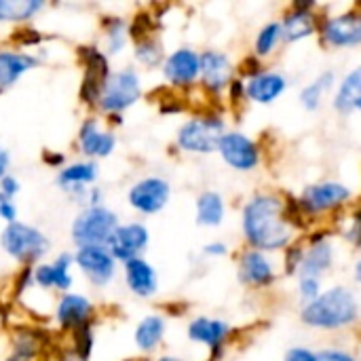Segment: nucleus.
<instances>
[{
  "mask_svg": "<svg viewBox=\"0 0 361 361\" xmlns=\"http://www.w3.org/2000/svg\"><path fill=\"white\" fill-rule=\"evenodd\" d=\"M241 228L250 247L258 252L288 250L294 237V224L288 218V207L273 192H258L245 203Z\"/></svg>",
  "mask_w": 361,
  "mask_h": 361,
  "instance_id": "nucleus-1",
  "label": "nucleus"
},
{
  "mask_svg": "<svg viewBox=\"0 0 361 361\" xmlns=\"http://www.w3.org/2000/svg\"><path fill=\"white\" fill-rule=\"evenodd\" d=\"M360 302L355 294L345 286H334L319 294L313 302L305 305L300 319L315 330H343L357 322Z\"/></svg>",
  "mask_w": 361,
  "mask_h": 361,
  "instance_id": "nucleus-2",
  "label": "nucleus"
},
{
  "mask_svg": "<svg viewBox=\"0 0 361 361\" xmlns=\"http://www.w3.org/2000/svg\"><path fill=\"white\" fill-rule=\"evenodd\" d=\"M0 247L15 262L32 267V264H36L38 260L44 258V254L49 252L51 243H49V237L40 228L17 220V222L6 224L2 228V233H0Z\"/></svg>",
  "mask_w": 361,
  "mask_h": 361,
  "instance_id": "nucleus-3",
  "label": "nucleus"
},
{
  "mask_svg": "<svg viewBox=\"0 0 361 361\" xmlns=\"http://www.w3.org/2000/svg\"><path fill=\"white\" fill-rule=\"evenodd\" d=\"M118 224H121L118 216L110 207L106 205L85 207L76 214L70 228V237L76 250L91 247V245H108Z\"/></svg>",
  "mask_w": 361,
  "mask_h": 361,
  "instance_id": "nucleus-4",
  "label": "nucleus"
},
{
  "mask_svg": "<svg viewBox=\"0 0 361 361\" xmlns=\"http://www.w3.org/2000/svg\"><path fill=\"white\" fill-rule=\"evenodd\" d=\"M142 97V80L135 68L127 66L121 70H114L99 95L97 110L106 116H121L125 110H129L137 99Z\"/></svg>",
  "mask_w": 361,
  "mask_h": 361,
  "instance_id": "nucleus-5",
  "label": "nucleus"
},
{
  "mask_svg": "<svg viewBox=\"0 0 361 361\" xmlns=\"http://www.w3.org/2000/svg\"><path fill=\"white\" fill-rule=\"evenodd\" d=\"M226 133V123L220 114H199L188 118L176 135V144L184 152L212 154L218 152V144Z\"/></svg>",
  "mask_w": 361,
  "mask_h": 361,
  "instance_id": "nucleus-6",
  "label": "nucleus"
},
{
  "mask_svg": "<svg viewBox=\"0 0 361 361\" xmlns=\"http://www.w3.org/2000/svg\"><path fill=\"white\" fill-rule=\"evenodd\" d=\"M78 57L82 61L80 99L91 108H97L102 89H104L108 76L112 74L108 55L95 44H82V47H78Z\"/></svg>",
  "mask_w": 361,
  "mask_h": 361,
  "instance_id": "nucleus-7",
  "label": "nucleus"
},
{
  "mask_svg": "<svg viewBox=\"0 0 361 361\" xmlns=\"http://www.w3.org/2000/svg\"><path fill=\"white\" fill-rule=\"evenodd\" d=\"M319 36L324 44L334 49L361 44V4H355L341 15L319 19Z\"/></svg>",
  "mask_w": 361,
  "mask_h": 361,
  "instance_id": "nucleus-8",
  "label": "nucleus"
},
{
  "mask_svg": "<svg viewBox=\"0 0 361 361\" xmlns=\"http://www.w3.org/2000/svg\"><path fill=\"white\" fill-rule=\"evenodd\" d=\"M171 199V184L161 176H146L131 184L127 190V203L144 216H154L167 207Z\"/></svg>",
  "mask_w": 361,
  "mask_h": 361,
  "instance_id": "nucleus-9",
  "label": "nucleus"
},
{
  "mask_svg": "<svg viewBox=\"0 0 361 361\" xmlns=\"http://www.w3.org/2000/svg\"><path fill=\"white\" fill-rule=\"evenodd\" d=\"M349 199H351L349 186L341 182H319L305 188V192L298 199V207L307 218H311V216H322L341 209L345 203H349Z\"/></svg>",
  "mask_w": 361,
  "mask_h": 361,
  "instance_id": "nucleus-10",
  "label": "nucleus"
},
{
  "mask_svg": "<svg viewBox=\"0 0 361 361\" xmlns=\"http://www.w3.org/2000/svg\"><path fill=\"white\" fill-rule=\"evenodd\" d=\"M218 152L235 171H252L260 165L258 144L241 131H226L218 144Z\"/></svg>",
  "mask_w": 361,
  "mask_h": 361,
  "instance_id": "nucleus-11",
  "label": "nucleus"
},
{
  "mask_svg": "<svg viewBox=\"0 0 361 361\" xmlns=\"http://www.w3.org/2000/svg\"><path fill=\"white\" fill-rule=\"evenodd\" d=\"M74 264L97 288L108 286L116 275V260L106 245L78 247L74 252Z\"/></svg>",
  "mask_w": 361,
  "mask_h": 361,
  "instance_id": "nucleus-12",
  "label": "nucleus"
},
{
  "mask_svg": "<svg viewBox=\"0 0 361 361\" xmlns=\"http://www.w3.org/2000/svg\"><path fill=\"white\" fill-rule=\"evenodd\" d=\"M163 76L176 89L192 87L201 76V53L190 47L171 51L163 61Z\"/></svg>",
  "mask_w": 361,
  "mask_h": 361,
  "instance_id": "nucleus-13",
  "label": "nucleus"
},
{
  "mask_svg": "<svg viewBox=\"0 0 361 361\" xmlns=\"http://www.w3.org/2000/svg\"><path fill=\"white\" fill-rule=\"evenodd\" d=\"M203 89L212 95H220L228 91L231 82L235 80V66L231 57L222 51L207 49L201 53V76Z\"/></svg>",
  "mask_w": 361,
  "mask_h": 361,
  "instance_id": "nucleus-14",
  "label": "nucleus"
},
{
  "mask_svg": "<svg viewBox=\"0 0 361 361\" xmlns=\"http://www.w3.org/2000/svg\"><path fill=\"white\" fill-rule=\"evenodd\" d=\"M150 243V233L142 222H127L118 224L114 231L110 243L106 245L116 262H129L133 258H142V252H146Z\"/></svg>",
  "mask_w": 361,
  "mask_h": 361,
  "instance_id": "nucleus-15",
  "label": "nucleus"
},
{
  "mask_svg": "<svg viewBox=\"0 0 361 361\" xmlns=\"http://www.w3.org/2000/svg\"><path fill=\"white\" fill-rule=\"evenodd\" d=\"M237 275L243 286L254 290L271 288L277 281V271L273 260L267 256V252H258V250H247L239 256Z\"/></svg>",
  "mask_w": 361,
  "mask_h": 361,
  "instance_id": "nucleus-16",
  "label": "nucleus"
},
{
  "mask_svg": "<svg viewBox=\"0 0 361 361\" xmlns=\"http://www.w3.org/2000/svg\"><path fill=\"white\" fill-rule=\"evenodd\" d=\"M99 176V167L95 161H74L66 167H61L55 176L57 186L68 192L72 199L76 201H87V192H89V184H93Z\"/></svg>",
  "mask_w": 361,
  "mask_h": 361,
  "instance_id": "nucleus-17",
  "label": "nucleus"
},
{
  "mask_svg": "<svg viewBox=\"0 0 361 361\" xmlns=\"http://www.w3.org/2000/svg\"><path fill=\"white\" fill-rule=\"evenodd\" d=\"M72 264H74V254L61 252L53 262L34 267V271H32L34 283L42 290H59V292L68 294V290L74 283V277L70 271Z\"/></svg>",
  "mask_w": 361,
  "mask_h": 361,
  "instance_id": "nucleus-18",
  "label": "nucleus"
},
{
  "mask_svg": "<svg viewBox=\"0 0 361 361\" xmlns=\"http://www.w3.org/2000/svg\"><path fill=\"white\" fill-rule=\"evenodd\" d=\"M78 148L89 161L106 159L116 148V135L99 127L97 118H85L78 129Z\"/></svg>",
  "mask_w": 361,
  "mask_h": 361,
  "instance_id": "nucleus-19",
  "label": "nucleus"
},
{
  "mask_svg": "<svg viewBox=\"0 0 361 361\" xmlns=\"http://www.w3.org/2000/svg\"><path fill=\"white\" fill-rule=\"evenodd\" d=\"M93 302L82 296V294H63L57 300L55 307V319L59 324V328L68 330V332H76L78 328H85L91 324L93 319Z\"/></svg>",
  "mask_w": 361,
  "mask_h": 361,
  "instance_id": "nucleus-20",
  "label": "nucleus"
},
{
  "mask_svg": "<svg viewBox=\"0 0 361 361\" xmlns=\"http://www.w3.org/2000/svg\"><path fill=\"white\" fill-rule=\"evenodd\" d=\"M188 341L207 347L216 357L231 336V326L216 317H195L186 328Z\"/></svg>",
  "mask_w": 361,
  "mask_h": 361,
  "instance_id": "nucleus-21",
  "label": "nucleus"
},
{
  "mask_svg": "<svg viewBox=\"0 0 361 361\" xmlns=\"http://www.w3.org/2000/svg\"><path fill=\"white\" fill-rule=\"evenodd\" d=\"M313 2L290 6V11L281 19V32L286 42H298L319 32V17L313 13Z\"/></svg>",
  "mask_w": 361,
  "mask_h": 361,
  "instance_id": "nucleus-22",
  "label": "nucleus"
},
{
  "mask_svg": "<svg viewBox=\"0 0 361 361\" xmlns=\"http://www.w3.org/2000/svg\"><path fill=\"white\" fill-rule=\"evenodd\" d=\"M286 89H288V80L277 70H262L260 74L252 76L245 82L247 99H252L256 104H264V106L273 104L277 97H281Z\"/></svg>",
  "mask_w": 361,
  "mask_h": 361,
  "instance_id": "nucleus-23",
  "label": "nucleus"
},
{
  "mask_svg": "<svg viewBox=\"0 0 361 361\" xmlns=\"http://www.w3.org/2000/svg\"><path fill=\"white\" fill-rule=\"evenodd\" d=\"M123 273H125V283H127L131 294H135L140 298H150L157 294L159 277H157L154 267L148 260L133 258V260L123 264Z\"/></svg>",
  "mask_w": 361,
  "mask_h": 361,
  "instance_id": "nucleus-24",
  "label": "nucleus"
},
{
  "mask_svg": "<svg viewBox=\"0 0 361 361\" xmlns=\"http://www.w3.org/2000/svg\"><path fill=\"white\" fill-rule=\"evenodd\" d=\"M334 264V247L328 239L324 237H313L309 239V247L305 250L298 275L300 277H313L322 279V275Z\"/></svg>",
  "mask_w": 361,
  "mask_h": 361,
  "instance_id": "nucleus-25",
  "label": "nucleus"
},
{
  "mask_svg": "<svg viewBox=\"0 0 361 361\" xmlns=\"http://www.w3.org/2000/svg\"><path fill=\"white\" fill-rule=\"evenodd\" d=\"M40 59L32 53L15 51V49H0V93L11 89L19 78L34 70Z\"/></svg>",
  "mask_w": 361,
  "mask_h": 361,
  "instance_id": "nucleus-26",
  "label": "nucleus"
},
{
  "mask_svg": "<svg viewBox=\"0 0 361 361\" xmlns=\"http://www.w3.org/2000/svg\"><path fill=\"white\" fill-rule=\"evenodd\" d=\"M334 110L341 114H351L361 110V66L353 68L341 80L334 95Z\"/></svg>",
  "mask_w": 361,
  "mask_h": 361,
  "instance_id": "nucleus-27",
  "label": "nucleus"
},
{
  "mask_svg": "<svg viewBox=\"0 0 361 361\" xmlns=\"http://www.w3.org/2000/svg\"><path fill=\"white\" fill-rule=\"evenodd\" d=\"M165 330H167V322L163 315H148L144 317L135 332H133V341H135V347L142 351V353H152L157 351V347L163 343V336H165Z\"/></svg>",
  "mask_w": 361,
  "mask_h": 361,
  "instance_id": "nucleus-28",
  "label": "nucleus"
},
{
  "mask_svg": "<svg viewBox=\"0 0 361 361\" xmlns=\"http://www.w3.org/2000/svg\"><path fill=\"white\" fill-rule=\"evenodd\" d=\"M226 214V205L220 192L216 190H205L197 199V224L199 226H220Z\"/></svg>",
  "mask_w": 361,
  "mask_h": 361,
  "instance_id": "nucleus-29",
  "label": "nucleus"
},
{
  "mask_svg": "<svg viewBox=\"0 0 361 361\" xmlns=\"http://www.w3.org/2000/svg\"><path fill=\"white\" fill-rule=\"evenodd\" d=\"M44 6L42 0H0V21L21 23L36 17V13Z\"/></svg>",
  "mask_w": 361,
  "mask_h": 361,
  "instance_id": "nucleus-30",
  "label": "nucleus"
},
{
  "mask_svg": "<svg viewBox=\"0 0 361 361\" xmlns=\"http://www.w3.org/2000/svg\"><path fill=\"white\" fill-rule=\"evenodd\" d=\"M334 78H336V74H334L332 70H328V72H322L315 80H311V82L300 91V104H302V108H305V110H311V112L317 110V108L322 106L324 93L332 89Z\"/></svg>",
  "mask_w": 361,
  "mask_h": 361,
  "instance_id": "nucleus-31",
  "label": "nucleus"
},
{
  "mask_svg": "<svg viewBox=\"0 0 361 361\" xmlns=\"http://www.w3.org/2000/svg\"><path fill=\"white\" fill-rule=\"evenodd\" d=\"M104 25V40H106V55H118L127 40H129V27L121 17H106L102 21Z\"/></svg>",
  "mask_w": 361,
  "mask_h": 361,
  "instance_id": "nucleus-32",
  "label": "nucleus"
},
{
  "mask_svg": "<svg viewBox=\"0 0 361 361\" xmlns=\"http://www.w3.org/2000/svg\"><path fill=\"white\" fill-rule=\"evenodd\" d=\"M279 40H283V32H281V21H269L267 25H262L256 34L254 40V55L267 57L275 51V47L279 44Z\"/></svg>",
  "mask_w": 361,
  "mask_h": 361,
  "instance_id": "nucleus-33",
  "label": "nucleus"
},
{
  "mask_svg": "<svg viewBox=\"0 0 361 361\" xmlns=\"http://www.w3.org/2000/svg\"><path fill=\"white\" fill-rule=\"evenodd\" d=\"M135 59L146 66V68H154L159 63L165 61V53H163V44L159 38L154 36H146V38H140L135 40V51H133Z\"/></svg>",
  "mask_w": 361,
  "mask_h": 361,
  "instance_id": "nucleus-34",
  "label": "nucleus"
},
{
  "mask_svg": "<svg viewBox=\"0 0 361 361\" xmlns=\"http://www.w3.org/2000/svg\"><path fill=\"white\" fill-rule=\"evenodd\" d=\"M74 334V353L80 361L91 360V351H93V324L78 328Z\"/></svg>",
  "mask_w": 361,
  "mask_h": 361,
  "instance_id": "nucleus-35",
  "label": "nucleus"
},
{
  "mask_svg": "<svg viewBox=\"0 0 361 361\" xmlns=\"http://www.w3.org/2000/svg\"><path fill=\"white\" fill-rule=\"evenodd\" d=\"M298 292H300V298H302V307L313 302L315 298H319L322 294V286H319V279H313V277H300V283H298Z\"/></svg>",
  "mask_w": 361,
  "mask_h": 361,
  "instance_id": "nucleus-36",
  "label": "nucleus"
},
{
  "mask_svg": "<svg viewBox=\"0 0 361 361\" xmlns=\"http://www.w3.org/2000/svg\"><path fill=\"white\" fill-rule=\"evenodd\" d=\"M21 190V186H19V180L15 178V176H4L2 180H0V197H4V199H15V195Z\"/></svg>",
  "mask_w": 361,
  "mask_h": 361,
  "instance_id": "nucleus-37",
  "label": "nucleus"
},
{
  "mask_svg": "<svg viewBox=\"0 0 361 361\" xmlns=\"http://www.w3.org/2000/svg\"><path fill=\"white\" fill-rule=\"evenodd\" d=\"M0 220H4V224L17 222V205H15V201L0 197Z\"/></svg>",
  "mask_w": 361,
  "mask_h": 361,
  "instance_id": "nucleus-38",
  "label": "nucleus"
},
{
  "mask_svg": "<svg viewBox=\"0 0 361 361\" xmlns=\"http://www.w3.org/2000/svg\"><path fill=\"white\" fill-rule=\"evenodd\" d=\"M283 361H317V353L307 347H294L286 353Z\"/></svg>",
  "mask_w": 361,
  "mask_h": 361,
  "instance_id": "nucleus-39",
  "label": "nucleus"
},
{
  "mask_svg": "<svg viewBox=\"0 0 361 361\" xmlns=\"http://www.w3.org/2000/svg\"><path fill=\"white\" fill-rule=\"evenodd\" d=\"M317 361H357L351 353L343 351V349H326L322 353H317Z\"/></svg>",
  "mask_w": 361,
  "mask_h": 361,
  "instance_id": "nucleus-40",
  "label": "nucleus"
},
{
  "mask_svg": "<svg viewBox=\"0 0 361 361\" xmlns=\"http://www.w3.org/2000/svg\"><path fill=\"white\" fill-rule=\"evenodd\" d=\"M203 254L209 256V258H222V256L228 254V247H226V243H222V241H214V243H207V245L203 247Z\"/></svg>",
  "mask_w": 361,
  "mask_h": 361,
  "instance_id": "nucleus-41",
  "label": "nucleus"
},
{
  "mask_svg": "<svg viewBox=\"0 0 361 361\" xmlns=\"http://www.w3.org/2000/svg\"><path fill=\"white\" fill-rule=\"evenodd\" d=\"M8 167H11V154L8 150L0 144V180L4 176H8Z\"/></svg>",
  "mask_w": 361,
  "mask_h": 361,
  "instance_id": "nucleus-42",
  "label": "nucleus"
},
{
  "mask_svg": "<svg viewBox=\"0 0 361 361\" xmlns=\"http://www.w3.org/2000/svg\"><path fill=\"white\" fill-rule=\"evenodd\" d=\"M355 281L357 283H361V260L355 264Z\"/></svg>",
  "mask_w": 361,
  "mask_h": 361,
  "instance_id": "nucleus-43",
  "label": "nucleus"
},
{
  "mask_svg": "<svg viewBox=\"0 0 361 361\" xmlns=\"http://www.w3.org/2000/svg\"><path fill=\"white\" fill-rule=\"evenodd\" d=\"M159 361H184L182 357H176V355H163Z\"/></svg>",
  "mask_w": 361,
  "mask_h": 361,
  "instance_id": "nucleus-44",
  "label": "nucleus"
}]
</instances>
